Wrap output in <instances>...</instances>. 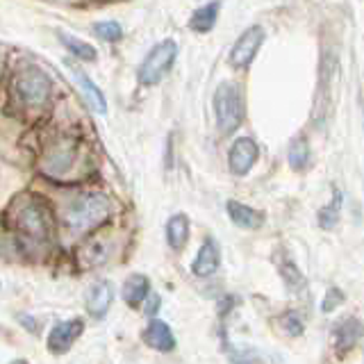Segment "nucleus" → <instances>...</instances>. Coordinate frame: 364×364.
Masks as SVG:
<instances>
[{"label": "nucleus", "instance_id": "12", "mask_svg": "<svg viewBox=\"0 0 364 364\" xmlns=\"http://www.w3.org/2000/svg\"><path fill=\"white\" fill-rule=\"evenodd\" d=\"M144 341L153 350H159V353H171L178 344L171 326L166 321H159V318L148 323V328L144 330Z\"/></svg>", "mask_w": 364, "mask_h": 364}, {"label": "nucleus", "instance_id": "17", "mask_svg": "<svg viewBox=\"0 0 364 364\" xmlns=\"http://www.w3.org/2000/svg\"><path fill=\"white\" fill-rule=\"evenodd\" d=\"M166 242L173 250H182L189 242V219L187 214H173L166 221Z\"/></svg>", "mask_w": 364, "mask_h": 364}, {"label": "nucleus", "instance_id": "14", "mask_svg": "<svg viewBox=\"0 0 364 364\" xmlns=\"http://www.w3.org/2000/svg\"><path fill=\"white\" fill-rule=\"evenodd\" d=\"M73 157H75V148H73V144H71V141H62V144H57L55 148H50V153L46 155V159H43V168L48 171V173L62 176V173H66L68 168H71Z\"/></svg>", "mask_w": 364, "mask_h": 364}, {"label": "nucleus", "instance_id": "18", "mask_svg": "<svg viewBox=\"0 0 364 364\" xmlns=\"http://www.w3.org/2000/svg\"><path fill=\"white\" fill-rule=\"evenodd\" d=\"M219 9H221L219 0H212V3L198 7L191 14V18H189V28L193 32H200V34L203 32H210L216 26V18H219Z\"/></svg>", "mask_w": 364, "mask_h": 364}, {"label": "nucleus", "instance_id": "4", "mask_svg": "<svg viewBox=\"0 0 364 364\" xmlns=\"http://www.w3.org/2000/svg\"><path fill=\"white\" fill-rule=\"evenodd\" d=\"M50 212L48 208L39 200L23 203L16 212V228L18 232L30 237L32 242H46L50 235Z\"/></svg>", "mask_w": 364, "mask_h": 364}, {"label": "nucleus", "instance_id": "24", "mask_svg": "<svg viewBox=\"0 0 364 364\" xmlns=\"http://www.w3.org/2000/svg\"><path fill=\"white\" fill-rule=\"evenodd\" d=\"M94 34L98 39H102V41H121V37H123V28H121V23H117V21H98V23H94Z\"/></svg>", "mask_w": 364, "mask_h": 364}, {"label": "nucleus", "instance_id": "15", "mask_svg": "<svg viewBox=\"0 0 364 364\" xmlns=\"http://www.w3.org/2000/svg\"><path fill=\"white\" fill-rule=\"evenodd\" d=\"M360 337H362V323L355 316H350V318H346V321L335 326V348L339 353L350 350L360 341Z\"/></svg>", "mask_w": 364, "mask_h": 364}, {"label": "nucleus", "instance_id": "6", "mask_svg": "<svg viewBox=\"0 0 364 364\" xmlns=\"http://www.w3.org/2000/svg\"><path fill=\"white\" fill-rule=\"evenodd\" d=\"M262 43H264V28H262V26H250V28H246L242 34H239V39L232 46V50H230V64L235 68H246L250 62L255 60V55L262 48Z\"/></svg>", "mask_w": 364, "mask_h": 364}, {"label": "nucleus", "instance_id": "3", "mask_svg": "<svg viewBox=\"0 0 364 364\" xmlns=\"http://www.w3.org/2000/svg\"><path fill=\"white\" fill-rule=\"evenodd\" d=\"M178 57V43L173 39H164L155 43L151 53L144 57V62L139 64V82L144 87H155L164 80V75L171 71V66L176 64Z\"/></svg>", "mask_w": 364, "mask_h": 364}, {"label": "nucleus", "instance_id": "9", "mask_svg": "<svg viewBox=\"0 0 364 364\" xmlns=\"http://www.w3.org/2000/svg\"><path fill=\"white\" fill-rule=\"evenodd\" d=\"M219 264H221V250L216 246L214 239L208 237L203 242V246L198 248L196 259L191 262V273L196 278H210L219 271Z\"/></svg>", "mask_w": 364, "mask_h": 364}, {"label": "nucleus", "instance_id": "13", "mask_svg": "<svg viewBox=\"0 0 364 364\" xmlns=\"http://www.w3.org/2000/svg\"><path fill=\"white\" fill-rule=\"evenodd\" d=\"M68 68H71L73 77L77 80L80 89H82V94H85V98L89 100V105L94 107V112L105 114V112H107V100H105V94L100 91V87L91 82V77H89L80 66H75V64L68 62Z\"/></svg>", "mask_w": 364, "mask_h": 364}, {"label": "nucleus", "instance_id": "8", "mask_svg": "<svg viewBox=\"0 0 364 364\" xmlns=\"http://www.w3.org/2000/svg\"><path fill=\"white\" fill-rule=\"evenodd\" d=\"M82 330H85L82 318H71V321L55 323L53 330L48 333V341H46V344H48V350L53 355H62V353L71 348L73 341L82 335Z\"/></svg>", "mask_w": 364, "mask_h": 364}, {"label": "nucleus", "instance_id": "19", "mask_svg": "<svg viewBox=\"0 0 364 364\" xmlns=\"http://www.w3.org/2000/svg\"><path fill=\"white\" fill-rule=\"evenodd\" d=\"M57 37H60L62 46L64 48L71 53L75 60H82V62H94L96 57H98V50L94 48L91 43L82 41V39H77V37H71V34H66V32H57Z\"/></svg>", "mask_w": 364, "mask_h": 364}, {"label": "nucleus", "instance_id": "2", "mask_svg": "<svg viewBox=\"0 0 364 364\" xmlns=\"http://www.w3.org/2000/svg\"><path fill=\"white\" fill-rule=\"evenodd\" d=\"M216 128L223 136L232 134L244 121V96L242 87L235 82H221L214 91Z\"/></svg>", "mask_w": 364, "mask_h": 364}, {"label": "nucleus", "instance_id": "22", "mask_svg": "<svg viewBox=\"0 0 364 364\" xmlns=\"http://www.w3.org/2000/svg\"><path fill=\"white\" fill-rule=\"evenodd\" d=\"M280 276H282L284 284H287L291 291H303L305 289L303 273L299 271V267H296L291 259H282L280 262Z\"/></svg>", "mask_w": 364, "mask_h": 364}, {"label": "nucleus", "instance_id": "27", "mask_svg": "<svg viewBox=\"0 0 364 364\" xmlns=\"http://www.w3.org/2000/svg\"><path fill=\"white\" fill-rule=\"evenodd\" d=\"M146 299H148V303H146V314H157L159 303H162V301H159V296H157V294H153V291H148Z\"/></svg>", "mask_w": 364, "mask_h": 364}, {"label": "nucleus", "instance_id": "25", "mask_svg": "<svg viewBox=\"0 0 364 364\" xmlns=\"http://www.w3.org/2000/svg\"><path fill=\"white\" fill-rule=\"evenodd\" d=\"M280 323H282V328L287 330L289 335H301L303 333V321H301V316L296 314V312H287L282 318H280Z\"/></svg>", "mask_w": 364, "mask_h": 364}, {"label": "nucleus", "instance_id": "21", "mask_svg": "<svg viewBox=\"0 0 364 364\" xmlns=\"http://www.w3.org/2000/svg\"><path fill=\"white\" fill-rule=\"evenodd\" d=\"M307 162H310V144H307L305 136H299L289 146V166L296 171H303Z\"/></svg>", "mask_w": 364, "mask_h": 364}, {"label": "nucleus", "instance_id": "1", "mask_svg": "<svg viewBox=\"0 0 364 364\" xmlns=\"http://www.w3.org/2000/svg\"><path fill=\"white\" fill-rule=\"evenodd\" d=\"M112 214V200L105 193L87 191L80 193L73 200H68L64 210V223L73 232H89L94 228L102 225Z\"/></svg>", "mask_w": 364, "mask_h": 364}, {"label": "nucleus", "instance_id": "11", "mask_svg": "<svg viewBox=\"0 0 364 364\" xmlns=\"http://www.w3.org/2000/svg\"><path fill=\"white\" fill-rule=\"evenodd\" d=\"M114 301V289L107 280H98L91 284V289L87 294V310L94 318H105V314L109 312Z\"/></svg>", "mask_w": 364, "mask_h": 364}, {"label": "nucleus", "instance_id": "16", "mask_svg": "<svg viewBox=\"0 0 364 364\" xmlns=\"http://www.w3.org/2000/svg\"><path fill=\"white\" fill-rule=\"evenodd\" d=\"M148 291H151V280H148L146 276H141V273H134V276H130L123 282L121 294H123V301L130 307H139L146 301Z\"/></svg>", "mask_w": 364, "mask_h": 364}, {"label": "nucleus", "instance_id": "7", "mask_svg": "<svg viewBox=\"0 0 364 364\" xmlns=\"http://www.w3.org/2000/svg\"><path fill=\"white\" fill-rule=\"evenodd\" d=\"M259 157V148L257 144L250 139V136H239L232 144L230 153H228V166L235 176H246L250 168L255 166Z\"/></svg>", "mask_w": 364, "mask_h": 364}, {"label": "nucleus", "instance_id": "10", "mask_svg": "<svg viewBox=\"0 0 364 364\" xmlns=\"http://www.w3.org/2000/svg\"><path fill=\"white\" fill-rule=\"evenodd\" d=\"M225 210H228V216H230V221L239 228H244V230H257V228L264 225V212L250 208L246 203L228 200Z\"/></svg>", "mask_w": 364, "mask_h": 364}, {"label": "nucleus", "instance_id": "26", "mask_svg": "<svg viewBox=\"0 0 364 364\" xmlns=\"http://www.w3.org/2000/svg\"><path fill=\"white\" fill-rule=\"evenodd\" d=\"M341 303H344V294H341V289H337V287L328 289L326 299L321 303V312H333V310H337Z\"/></svg>", "mask_w": 364, "mask_h": 364}, {"label": "nucleus", "instance_id": "20", "mask_svg": "<svg viewBox=\"0 0 364 364\" xmlns=\"http://www.w3.org/2000/svg\"><path fill=\"white\" fill-rule=\"evenodd\" d=\"M109 257V244L105 239H91L80 248V259L85 267H98Z\"/></svg>", "mask_w": 364, "mask_h": 364}, {"label": "nucleus", "instance_id": "23", "mask_svg": "<svg viewBox=\"0 0 364 364\" xmlns=\"http://www.w3.org/2000/svg\"><path fill=\"white\" fill-rule=\"evenodd\" d=\"M339 210H341V193L335 189L333 203L326 205L323 210H318V225H321L323 230H330V228H335L337 221H339Z\"/></svg>", "mask_w": 364, "mask_h": 364}, {"label": "nucleus", "instance_id": "5", "mask_svg": "<svg viewBox=\"0 0 364 364\" xmlns=\"http://www.w3.org/2000/svg\"><path fill=\"white\" fill-rule=\"evenodd\" d=\"M53 82L41 68H26L16 80V94L28 107L43 105L50 96Z\"/></svg>", "mask_w": 364, "mask_h": 364}]
</instances>
